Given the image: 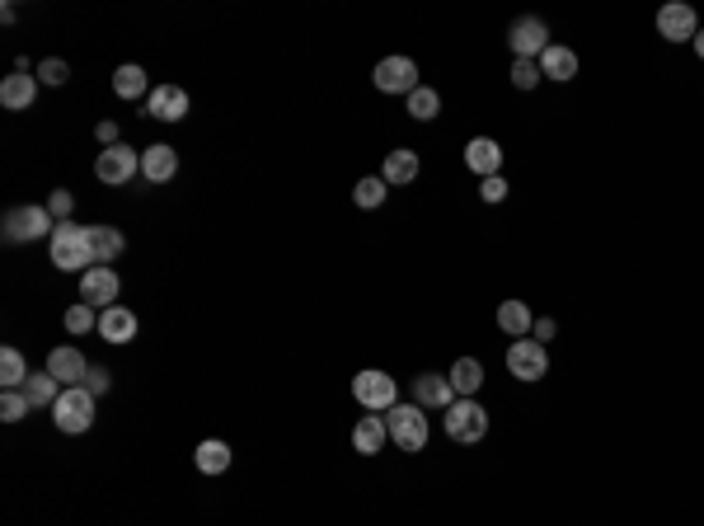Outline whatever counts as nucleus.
Wrapping results in <instances>:
<instances>
[{
    "mask_svg": "<svg viewBox=\"0 0 704 526\" xmlns=\"http://www.w3.org/2000/svg\"><path fill=\"white\" fill-rule=\"evenodd\" d=\"M451 390H456V400H475L479 386H484V367H479V357H460L456 367H451Z\"/></svg>",
    "mask_w": 704,
    "mask_h": 526,
    "instance_id": "nucleus-24",
    "label": "nucleus"
},
{
    "mask_svg": "<svg viewBox=\"0 0 704 526\" xmlns=\"http://www.w3.org/2000/svg\"><path fill=\"white\" fill-rule=\"evenodd\" d=\"M47 249H52V263H57L62 273H90V268H99V263H94V249H90V226L57 221Z\"/></svg>",
    "mask_w": 704,
    "mask_h": 526,
    "instance_id": "nucleus-1",
    "label": "nucleus"
},
{
    "mask_svg": "<svg viewBox=\"0 0 704 526\" xmlns=\"http://www.w3.org/2000/svg\"><path fill=\"white\" fill-rule=\"evenodd\" d=\"M418 170H423V165H418V151H409V146H399V151H390L385 155V170H381V179L390 188H404V184H414L418 179Z\"/></svg>",
    "mask_w": 704,
    "mask_h": 526,
    "instance_id": "nucleus-22",
    "label": "nucleus"
},
{
    "mask_svg": "<svg viewBox=\"0 0 704 526\" xmlns=\"http://www.w3.org/2000/svg\"><path fill=\"white\" fill-rule=\"evenodd\" d=\"M24 395H29L33 409H52V404H57V395H62V381L47 372V367H43V372H29V381H24Z\"/></svg>",
    "mask_w": 704,
    "mask_h": 526,
    "instance_id": "nucleus-25",
    "label": "nucleus"
},
{
    "mask_svg": "<svg viewBox=\"0 0 704 526\" xmlns=\"http://www.w3.org/2000/svg\"><path fill=\"white\" fill-rule=\"evenodd\" d=\"M118 273L108 268V263H99V268H90V273H80V301L94 310H108V306H118Z\"/></svg>",
    "mask_w": 704,
    "mask_h": 526,
    "instance_id": "nucleus-11",
    "label": "nucleus"
},
{
    "mask_svg": "<svg viewBox=\"0 0 704 526\" xmlns=\"http://www.w3.org/2000/svg\"><path fill=\"white\" fill-rule=\"evenodd\" d=\"M94 137H99V146H104V151H108V146H118V123H108V118H104V123L94 127Z\"/></svg>",
    "mask_w": 704,
    "mask_h": 526,
    "instance_id": "nucleus-39",
    "label": "nucleus"
},
{
    "mask_svg": "<svg viewBox=\"0 0 704 526\" xmlns=\"http://www.w3.org/2000/svg\"><path fill=\"white\" fill-rule=\"evenodd\" d=\"M385 442H390V433H385V414H367L357 428H352V451H362V456H376Z\"/></svg>",
    "mask_w": 704,
    "mask_h": 526,
    "instance_id": "nucleus-23",
    "label": "nucleus"
},
{
    "mask_svg": "<svg viewBox=\"0 0 704 526\" xmlns=\"http://www.w3.org/2000/svg\"><path fill=\"white\" fill-rule=\"evenodd\" d=\"M414 404L418 409H451L456 404V390H451V376L442 372H418L414 376Z\"/></svg>",
    "mask_w": 704,
    "mask_h": 526,
    "instance_id": "nucleus-13",
    "label": "nucleus"
},
{
    "mask_svg": "<svg viewBox=\"0 0 704 526\" xmlns=\"http://www.w3.org/2000/svg\"><path fill=\"white\" fill-rule=\"evenodd\" d=\"M146 85H151V80H146V71H141L137 62H127L113 71V94H118V99H141Z\"/></svg>",
    "mask_w": 704,
    "mask_h": 526,
    "instance_id": "nucleus-28",
    "label": "nucleus"
},
{
    "mask_svg": "<svg viewBox=\"0 0 704 526\" xmlns=\"http://www.w3.org/2000/svg\"><path fill=\"white\" fill-rule=\"evenodd\" d=\"M52 231H57V221H52V212L47 207H10L5 212V221H0V235L10 240V245H33V240H52Z\"/></svg>",
    "mask_w": 704,
    "mask_h": 526,
    "instance_id": "nucleus-3",
    "label": "nucleus"
},
{
    "mask_svg": "<svg viewBox=\"0 0 704 526\" xmlns=\"http://www.w3.org/2000/svg\"><path fill=\"white\" fill-rule=\"evenodd\" d=\"M371 80H376V90L381 94H414L418 90V66H414V57H385Z\"/></svg>",
    "mask_w": 704,
    "mask_h": 526,
    "instance_id": "nucleus-12",
    "label": "nucleus"
},
{
    "mask_svg": "<svg viewBox=\"0 0 704 526\" xmlns=\"http://www.w3.org/2000/svg\"><path fill=\"white\" fill-rule=\"evenodd\" d=\"M695 52H700V62H704V29L695 33Z\"/></svg>",
    "mask_w": 704,
    "mask_h": 526,
    "instance_id": "nucleus-41",
    "label": "nucleus"
},
{
    "mask_svg": "<svg viewBox=\"0 0 704 526\" xmlns=\"http://www.w3.org/2000/svg\"><path fill=\"white\" fill-rule=\"evenodd\" d=\"M352 400L362 404L367 414H390L399 404V381L390 372H376V367H367V372L352 376Z\"/></svg>",
    "mask_w": 704,
    "mask_h": 526,
    "instance_id": "nucleus-4",
    "label": "nucleus"
},
{
    "mask_svg": "<svg viewBox=\"0 0 704 526\" xmlns=\"http://www.w3.org/2000/svg\"><path fill=\"white\" fill-rule=\"evenodd\" d=\"M540 62H512V85H517V90H536L540 85Z\"/></svg>",
    "mask_w": 704,
    "mask_h": 526,
    "instance_id": "nucleus-34",
    "label": "nucleus"
},
{
    "mask_svg": "<svg viewBox=\"0 0 704 526\" xmlns=\"http://www.w3.org/2000/svg\"><path fill=\"white\" fill-rule=\"evenodd\" d=\"M442 113V94L428 90V85H418L414 94H409V118H418V123H432Z\"/></svg>",
    "mask_w": 704,
    "mask_h": 526,
    "instance_id": "nucleus-30",
    "label": "nucleus"
},
{
    "mask_svg": "<svg viewBox=\"0 0 704 526\" xmlns=\"http://www.w3.org/2000/svg\"><path fill=\"white\" fill-rule=\"evenodd\" d=\"M385 433L395 442L399 451H423L428 447V409H418V404H395L390 414H385Z\"/></svg>",
    "mask_w": 704,
    "mask_h": 526,
    "instance_id": "nucleus-2",
    "label": "nucleus"
},
{
    "mask_svg": "<svg viewBox=\"0 0 704 526\" xmlns=\"http://www.w3.org/2000/svg\"><path fill=\"white\" fill-rule=\"evenodd\" d=\"M507 372L517 376V381H540V376L550 372V348L536 339H512V348H507Z\"/></svg>",
    "mask_w": 704,
    "mask_h": 526,
    "instance_id": "nucleus-9",
    "label": "nucleus"
},
{
    "mask_svg": "<svg viewBox=\"0 0 704 526\" xmlns=\"http://www.w3.org/2000/svg\"><path fill=\"white\" fill-rule=\"evenodd\" d=\"M174 174H179V151H174V146L160 141V146H146V151H141V179H146V184H169Z\"/></svg>",
    "mask_w": 704,
    "mask_h": 526,
    "instance_id": "nucleus-15",
    "label": "nucleus"
},
{
    "mask_svg": "<svg viewBox=\"0 0 704 526\" xmlns=\"http://www.w3.org/2000/svg\"><path fill=\"white\" fill-rule=\"evenodd\" d=\"M540 76L559 80V85H564V80H573V76H578V52H573V47L550 43L545 52H540Z\"/></svg>",
    "mask_w": 704,
    "mask_h": 526,
    "instance_id": "nucleus-21",
    "label": "nucleus"
},
{
    "mask_svg": "<svg viewBox=\"0 0 704 526\" xmlns=\"http://www.w3.org/2000/svg\"><path fill=\"white\" fill-rule=\"evenodd\" d=\"M47 372L57 376L62 390H66V386H80V381H85L90 362L80 357V348H52V353H47Z\"/></svg>",
    "mask_w": 704,
    "mask_h": 526,
    "instance_id": "nucleus-18",
    "label": "nucleus"
},
{
    "mask_svg": "<svg viewBox=\"0 0 704 526\" xmlns=\"http://www.w3.org/2000/svg\"><path fill=\"white\" fill-rule=\"evenodd\" d=\"M554 334H559V325H554V320H536V329H531V339H536V343H550Z\"/></svg>",
    "mask_w": 704,
    "mask_h": 526,
    "instance_id": "nucleus-40",
    "label": "nucleus"
},
{
    "mask_svg": "<svg viewBox=\"0 0 704 526\" xmlns=\"http://www.w3.org/2000/svg\"><path fill=\"white\" fill-rule=\"evenodd\" d=\"M658 33L667 43H695V33H700V15H695V5L686 0H667L658 10Z\"/></svg>",
    "mask_w": 704,
    "mask_h": 526,
    "instance_id": "nucleus-10",
    "label": "nucleus"
},
{
    "mask_svg": "<svg viewBox=\"0 0 704 526\" xmlns=\"http://www.w3.org/2000/svg\"><path fill=\"white\" fill-rule=\"evenodd\" d=\"M24 381H29V362H24V353H19V348H0V386L24 390Z\"/></svg>",
    "mask_w": 704,
    "mask_h": 526,
    "instance_id": "nucleus-27",
    "label": "nucleus"
},
{
    "mask_svg": "<svg viewBox=\"0 0 704 526\" xmlns=\"http://www.w3.org/2000/svg\"><path fill=\"white\" fill-rule=\"evenodd\" d=\"M33 99H38V76H29V71H15V76L0 80V104H5L10 113L33 109Z\"/></svg>",
    "mask_w": 704,
    "mask_h": 526,
    "instance_id": "nucleus-17",
    "label": "nucleus"
},
{
    "mask_svg": "<svg viewBox=\"0 0 704 526\" xmlns=\"http://www.w3.org/2000/svg\"><path fill=\"white\" fill-rule=\"evenodd\" d=\"M123 231L118 226H90V249H94V263H113L123 254Z\"/></svg>",
    "mask_w": 704,
    "mask_h": 526,
    "instance_id": "nucleus-26",
    "label": "nucleus"
},
{
    "mask_svg": "<svg viewBox=\"0 0 704 526\" xmlns=\"http://www.w3.org/2000/svg\"><path fill=\"white\" fill-rule=\"evenodd\" d=\"M52 423L62 428V433H90L94 423V395L85 386H66L52 404Z\"/></svg>",
    "mask_w": 704,
    "mask_h": 526,
    "instance_id": "nucleus-6",
    "label": "nucleus"
},
{
    "mask_svg": "<svg viewBox=\"0 0 704 526\" xmlns=\"http://www.w3.org/2000/svg\"><path fill=\"white\" fill-rule=\"evenodd\" d=\"M507 43H512V57H517V62H540V52L550 47V29H545L540 15H521V19H512Z\"/></svg>",
    "mask_w": 704,
    "mask_h": 526,
    "instance_id": "nucleus-7",
    "label": "nucleus"
},
{
    "mask_svg": "<svg viewBox=\"0 0 704 526\" xmlns=\"http://www.w3.org/2000/svg\"><path fill=\"white\" fill-rule=\"evenodd\" d=\"M38 80H43V85H66V80H71V66H66L62 57H47V62L38 66Z\"/></svg>",
    "mask_w": 704,
    "mask_h": 526,
    "instance_id": "nucleus-35",
    "label": "nucleus"
},
{
    "mask_svg": "<svg viewBox=\"0 0 704 526\" xmlns=\"http://www.w3.org/2000/svg\"><path fill=\"white\" fill-rule=\"evenodd\" d=\"M442 423H446V437L460 442V447H475V442L489 437V414H484V404L479 400H456L442 414Z\"/></svg>",
    "mask_w": 704,
    "mask_h": 526,
    "instance_id": "nucleus-5",
    "label": "nucleus"
},
{
    "mask_svg": "<svg viewBox=\"0 0 704 526\" xmlns=\"http://www.w3.org/2000/svg\"><path fill=\"white\" fill-rule=\"evenodd\" d=\"M29 409H33V404H29L24 390H5V395H0V418H5V423H19Z\"/></svg>",
    "mask_w": 704,
    "mask_h": 526,
    "instance_id": "nucleus-33",
    "label": "nucleus"
},
{
    "mask_svg": "<svg viewBox=\"0 0 704 526\" xmlns=\"http://www.w3.org/2000/svg\"><path fill=\"white\" fill-rule=\"evenodd\" d=\"M479 198H484V202H503V198H507V179H503V174H493V179H479Z\"/></svg>",
    "mask_w": 704,
    "mask_h": 526,
    "instance_id": "nucleus-38",
    "label": "nucleus"
},
{
    "mask_svg": "<svg viewBox=\"0 0 704 526\" xmlns=\"http://www.w3.org/2000/svg\"><path fill=\"white\" fill-rule=\"evenodd\" d=\"M66 329H71V334H90V329H99V315H94V306L76 301V306L66 310Z\"/></svg>",
    "mask_w": 704,
    "mask_h": 526,
    "instance_id": "nucleus-32",
    "label": "nucleus"
},
{
    "mask_svg": "<svg viewBox=\"0 0 704 526\" xmlns=\"http://www.w3.org/2000/svg\"><path fill=\"white\" fill-rule=\"evenodd\" d=\"M146 113L160 118V123H179V118H188V94L179 85H155L146 94Z\"/></svg>",
    "mask_w": 704,
    "mask_h": 526,
    "instance_id": "nucleus-14",
    "label": "nucleus"
},
{
    "mask_svg": "<svg viewBox=\"0 0 704 526\" xmlns=\"http://www.w3.org/2000/svg\"><path fill=\"white\" fill-rule=\"evenodd\" d=\"M498 329H503L507 339H531V329H536V315H531V306L526 301H503L498 306Z\"/></svg>",
    "mask_w": 704,
    "mask_h": 526,
    "instance_id": "nucleus-20",
    "label": "nucleus"
},
{
    "mask_svg": "<svg viewBox=\"0 0 704 526\" xmlns=\"http://www.w3.org/2000/svg\"><path fill=\"white\" fill-rule=\"evenodd\" d=\"M80 386H85V390H90V395H94V400H99V395H108V386H113V376H108V367H90Z\"/></svg>",
    "mask_w": 704,
    "mask_h": 526,
    "instance_id": "nucleus-37",
    "label": "nucleus"
},
{
    "mask_svg": "<svg viewBox=\"0 0 704 526\" xmlns=\"http://www.w3.org/2000/svg\"><path fill=\"white\" fill-rule=\"evenodd\" d=\"M47 212H52V221H71V212H76V198H71L66 188H52V198H47Z\"/></svg>",
    "mask_w": 704,
    "mask_h": 526,
    "instance_id": "nucleus-36",
    "label": "nucleus"
},
{
    "mask_svg": "<svg viewBox=\"0 0 704 526\" xmlns=\"http://www.w3.org/2000/svg\"><path fill=\"white\" fill-rule=\"evenodd\" d=\"M94 174H99V184L118 188V184H132L141 174V151H132V146H108V151H99V160H94Z\"/></svg>",
    "mask_w": 704,
    "mask_h": 526,
    "instance_id": "nucleus-8",
    "label": "nucleus"
},
{
    "mask_svg": "<svg viewBox=\"0 0 704 526\" xmlns=\"http://www.w3.org/2000/svg\"><path fill=\"white\" fill-rule=\"evenodd\" d=\"M465 165L479 174V179H493V174L503 170V146L493 137H475L470 146H465Z\"/></svg>",
    "mask_w": 704,
    "mask_h": 526,
    "instance_id": "nucleus-19",
    "label": "nucleus"
},
{
    "mask_svg": "<svg viewBox=\"0 0 704 526\" xmlns=\"http://www.w3.org/2000/svg\"><path fill=\"white\" fill-rule=\"evenodd\" d=\"M385 193H390V184H385L381 174H376V179H357V188H352V202H357V207H362V212H371V207H381L385 202Z\"/></svg>",
    "mask_w": 704,
    "mask_h": 526,
    "instance_id": "nucleus-31",
    "label": "nucleus"
},
{
    "mask_svg": "<svg viewBox=\"0 0 704 526\" xmlns=\"http://www.w3.org/2000/svg\"><path fill=\"white\" fill-rule=\"evenodd\" d=\"M193 461H198L202 475H221V470H230V447L216 442V437H207V442L193 451Z\"/></svg>",
    "mask_w": 704,
    "mask_h": 526,
    "instance_id": "nucleus-29",
    "label": "nucleus"
},
{
    "mask_svg": "<svg viewBox=\"0 0 704 526\" xmlns=\"http://www.w3.org/2000/svg\"><path fill=\"white\" fill-rule=\"evenodd\" d=\"M104 343H132L137 339V315L127 306H108L99 310V329H94Z\"/></svg>",
    "mask_w": 704,
    "mask_h": 526,
    "instance_id": "nucleus-16",
    "label": "nucleus"
}]
</instances>
